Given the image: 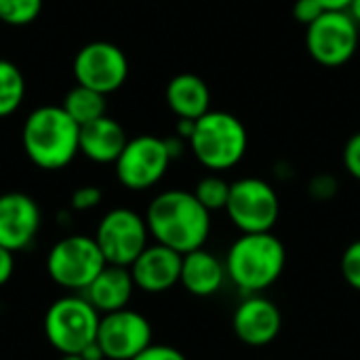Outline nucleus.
I'll use <instances>...</instances> for the list:
<instances>
[{"label": "nucleus", "instance_id": "f257e3e1", "mask_svg": "<svg viewBox=\"0 0 360 360\" xmlns=\"http://www.w3.org/2000/svg\"><path fill=\"white\" fill-rule=\"evenodd\" d=\"M150 236L181 255L202 249L211 234V213L194 192L167 190L152 198L146 211Z\"/></svg>", "mask_w": 360, "mask_h": 360}, {"label": "nucleus", "instance_id": "f03ea898", "mask_svg": "<svg viewBox=\"0 0 360 360\" xmlns=\"http://www.w3.org/2000/svg\"><path fill=\"white\" fill-rule=\"evenodd\" d=\"M21 146L38 169L59 171L80 152V127L61 105H40L23 122Z\"/></svg>", "mask_w": 360, "mask_h": 360}, {"label": "nucleus", "instance_id": "7ed1b4c3", "mask_svg": "<svg viewBox=\"0 0 360 360\" xmlns=\"http://www.w3.org/2000/svg\"><path fill=\"white\" fill-rule=\"evenodd\" d=\"M287 264V251L272 232L240 234L228 255L226 274L245 293H259L272 287Z\"/></svg>", "mask_w": 360, "mask_h": 360}, {"label": "nucleus", "instance_id": "20e7f679", "mask_svg": "<svg viewBox=\"0 0 360 360\" xmlns=\"http://www.w3.org/2000/svg\"><path fill=\"white\" fill-rule=\"evenodd\" d=\"M188 143L202 167L219 173L236 167L245 158L249 135L234 114L211 110L196 120Z\"/></svg>", "mask_w": 360, "mask_h": 360}, {"label": "nucleus", "instance_id": "39448f33", "mask_svg": "<svg viewBox=\"0 0 360 360\" xmlns=\"http://www.w3.org/2000/svg\"><path fill=\"white\" fill-rule=\"evenodd\" d=\"M101 314L84 295H65L51 304L44 314V335L61 354H80L97 342Z\"/></svg>", "mask_w": 360, "mask_h": 360}, {"label": "nucleus", "instance_id": "423d86ee", "mask_svg": "<svg viewBox=\"0 0 360 360\" xmlns=\"http://www.w3.org/2000/svg\"><path fill=\"white\" fill-rule=\"evenodd\" d=\"M105 259L91 236L72 234L53 245L46 255L49 276L68 291H84L105 268Z\"/></svg>", "mask_w": 360, "mask_h": 360}, {"label": "nucleus", "instance_id": "0eeeda50", "mask_svg": "<svg viewBox=\"0 0 360 360\" xmlns=\"http://www.w3.org/2000/svg\"><path fill=\"white\" fill-rule=\"evenodd\" d=\"M148 236L150 230L146 217H141L133 209L118 207L101 217L93 238L105 264L131 268L133 262L148 247Z\"/></svg>", "mask_w": 360, "mask_h": 360}, {"label": "nucleus", "instance_id": "6e6552de", "mask_svg": "<svg viewBox=\"0 0 360 360\" xmlns=\"http://www.w3.org/2000/svg\"><path fill=\"white\" fill-rule=\"evenodd\" d=\"M226 211L243 234L272 232L281 215V200L268 181L259 177H243L230 186Z\"/></svg>", "mask_w": 360, "mask_h": 360}, {"label": "nucleus", "instance_id": "1a4fd4ad", "mask_svg": "<svg viewBox=\"0 0 360 360\" xmlns=\"http://www.w3.org/2000/svg\"><path fill=\"white\" fill-rule=\"evenodd\" d=\"M360 42L359 23L348 11H327L321 19L308 25L306 49L310 57L325 68L348 63Z\"/></svg>", "mask_w": 360, "mask_h": 360}, {"label": "nucleus", "instance_id": "9d476101", "mask_svg": "<svg viewBox=\"0 0 360 360\" xmlns=\"http://www.w3.org/2000/svg\"><path fill=\"white\" fill-rule=\"evenodd\" d=\"M76 84L93 89L101 95L118 91L129 78V59L120 46L105 40L84 44L72 63Z\"/></svg>", "mask_w": 360, "mask_h": 360}, {"label": "nucleus", "instance_id": "9b49d317", "mask_svg": "<svg viewBox=\"0 0 360 360\" xmlns=\"http://www.w3.org/2000/svg\"><path fill=\"white\" fill-rule=\"evenodd\" d=\"M171 165V156L162 137L139 135L127 141L122 154L114 162L116 177L127 190H150L156 186Z\"/></svg>", "mask_w": 360, "mask_h": 360}, {"label": "nucleus", "instance_id": "f8f14e48", "mask_svg": "<svg viewBox=\"0 0 360 360\" xmlns=\"http://www.w3.org/2000/svg\"><path fill=\"white\" fill-rule=\"evenodd\" d=\"M97 344L108 360H133L152 346V325L129 308L101 314Z\"/></svg>", "mask_w": 360, "mask_h": 360}, {"label": "nucleus", "instance_id": "ddd939ff", "mask_svg": "<svg viewBox=\"0 0 360 360\" xmlns=\"http://www.w3.org/2000/svg\"><path fill=\"white\" fill-rule=\"evenodd\" d=\"M38 202L25 192L0 194V247L17 253L27 249L40 230Z\"/></svg>", "mask_w": 360, "mask_h": 360}, {"label": "nucleus", "instance_id": "4468645a", "mask_svg": "<svg viewBox=\"0 0 360 360\" xmlns=\"http://www.w3.org/2000/svg\"><path fill=\"white\" fill-rule=\"evenodd\" d=\"M232 329L243 344L251 348H264L278 338L283 329V316L274 302L262 295H251L236 308Z\"/></svg>", "mask_w": 360, "mask_h": 360}, {"label": "nucleus", "instance_id": "2eb2a0df", "mask_svg": "<svg viewBox=\"0 0 360 360\" xmlns=\"http://www.w3.org/2000/svg\"><path fill=\"white\" fill-rule=\"evenodd\" d=\"M181 259L184 255L165 247V245H148L143 253L133 262L131 276L137 289L146 293H162L179 283L181 276Z\"/></svg>", "mask_w": 360, "mask_h": 360}, {"label": "nucleus", "instance_id": "dca6fc26", "mask_svg": "<svg viewBox=\"0 0 360 360\" xmlns=\"http://www.w3.org/2000/svg\"><path fill=\"white\" fill-rule=\"evenodd\" d=\"M135 289L137 287L133 283L129 268L108 264L95 276V281L82 291V295L99 314H110V312L129 308V302Z\"/></svg>", "mask_w": 360, "mask_h": 360}, {"label": "nucleus", "instance_id": "f3484780", "mask_svg": "<svg viewBox=\"0 0 360 360\" xmlns=\"http://www.w3.org/2000/svg\"><path fill=\"white\" fill-rule=\"evenodd\" d=\"M127 141L122 124L108 114L80 127V152L97 165H114Z\"/></svg>", "mask_w": 360, "mask_h": 360}, {"label": "nucleus", "instance_id": "a211bd4d", "mask_svg": "<svg viewBox=\"0 0 360 360\" xmlns=\"http://www.w3.org/2000/svg\"><path fill=\"white\" fill-rule=\"evenodd\" d=\"M226 264L217 259L213 253L202 249H196L192 253H186L181 259V276L179 283L184 289L196 297H211L215 295L224 281H226Z\"/></svg>", "mask_w": 360, "mask_h": 360}, {"label": "nucleus", "instance_id": "6ab92c4d", "mask_svg": "<svg viewBox=\"0 0 360 360\" xmlns=\"http://www.w3.org/2000/svg\"><path fill=\"white\" fill-rule=\"evenodd\" d=\"M167 105L177 118L198 120L207 112H211V91L207 82L196 74H177L169 80L167 91Z\"/></svg>", "mask_w": 360, "mask_h": 360}, {"label": "nucleus", "instance_id": "aec40b11", "mask_svg": "<svg viewBox=\"0 0 360 360\" xmlns=\"http://www.w3.org/2000/svg\"><path fill=\"white\" fill-rule=\"evenodd\" d=\"M61 108L70 114V118L78 124V127H84L101 116H105V95L93 91V89H86V86H80L76 84L74 89H70L61 101Z\"/></svg>", "mask_w": 360, "mask_h": 360}, {"label": "nucleus", "instance_id": "412c9836", "mask_svg": "<svg viewBox=\"0 0 360 360\" xmlns=\"http://www.w3.org/2000/svg\"><path fill=\"white\" fill-rule=\"evenodd\" d=\"M25 97V78L21 70L8 61L0 59V118L15 114Z\"/></svg>", "mask_w": 360, "mask_h": 360}, {"label": "nucleus", "instance_id": "4be33fe9", "mask_svg": "<svg viewBox=\"0 0 360 360\" xmlns=\"http://www.w3.org/2000/svg\"><path fill=\"white\" fill-rule=\"evenodd\" d=\"M230 186L224 177L219 175H207L202 177L196 188H194V196L198 198V202L209 211H224L228 207V198H230Z\"/></svg>", "mask_w": 360, "mask_h": 360}, {"label": "nucleus", "instance_id": "5701e85b", "mask_svg": "<svg viewBox=\"0 0 360 360\" xmlns=\"http://www.w3.org/2000/svg\"><path fill=\"white\" fill-rule=\"evenodd\" d=\"M42 0H0V21L6 25H27L38 19Z\"/></svg>", "mask_w": 360, "mask_h": 360}, {"label": "nucleus", "instance_id": "b1692460", "mask_svg": "<svg viewBox=\"0 0 360 360\" xmlns=\"http://www.w3.org/2000/svg\"><path fill=\"white\" fill-rule=\"evenodd\" d=\"M342 274L352 289L360 291V240H354L346 247L342 255Z\"/></svg>", "mask_w": 360, "mask_h": 360}, {"label": "nucleus", "instance_id": "393cba45", "mask_svg": "<svg viewBox=\"0 0 360 360\" xmlns=\"http://www.w3.org/2000/svg\"><path fill=\"white\" fill-rule=\"evenodd\" d=\"M101 188L97 186H80L72 192V198H70V205L74 211H91L95 207L101 205Z\"/></svg>", "mask_w": 360, "mask_h": 360}, {"label": "nucleus", "instance_id": "a878e982", "mask_svg": "<svg viewBox=\"0 0 360 360\" xmlns=\"http://www.w3.org/2000/svg\"><path fill=\"white\" fill-rule=\"evenodd\" d=\"M325 13L327 11L319 0H295V4H293V17L300 23H304L306 27L312 25L316 19H321Z\"/></svg>", "mask_w": 360, "mask_h": 360}, {"label": "nucleus", "instance_id": "bb28decb", "mask_svg": "<svg viewBox=\"0 0 360 360\" xmlns=\"http://www.w3.org/2000/svg\"><path fill=\"white\" fill-rule=\"evenodd\" d=\"M308 192L312 198L316 200H329L338 194V179L329 173H321L316 177H312L310 186H308Z\"/></svg>", "mask_w": 360, "mask_h": 360}, {"label": "nucleus", "instance_id": "cd10ccee", "mask_svg": "<svg viewBox=\"0 0 360 360\" xmlns=\"http://www.w3.org/2000/svg\"><path fill=\"white\" fill-rule=\"evenodd\" d=\"M344 167L360 181V133H354L344 146Z\"/></svg>", "mask_w": 360, "mask_h": 360}, {"label": "nucleus", "instance_id": "c85d7f7f", "mask_svg": "<svg viewBox=\"0 0 360 360\" xmlns=\"http://www.w3.org/2000/svg\"><path fill=\"white\" fill-rule=\"evenodd\" d=\"M133 360H188L184 356V352H179L173 346L167 344H152L148 346L141 354H137Z\"/></svg>", "mask_w": 360, "mask_h": 360}, {"label": "nucleus", "instance_id": "c756f323", "mask_svg": "<svg viewBox=\"0 0 360 360\" xmlns=\"http://www.w3.org/2000/svg\"><path fill=\"white\" fill-rule=\"evenodd\" d=\"M15 272V257L13 251L0 247V287H4Z\"/></svg>", "mask_w": 360, "mask_h": 360}, {"label": "nucleus", "instance_id": "7c9ffc66", "mask_svg": "<svg viewBox=\"0 0 360 360\" xmlns=\"http://www.w3.org/2000/svg\"><path fill=\"white\" fill-rule=\"evenodd\" d=\"M319 2L325 6V11H348L352 4V0H319Z\"/></svg>", "mask_w": 360, "mask_h": 360}, {"label": "nucleus", "instance_id": "2f4dec72", "mask_svg": "<svg viewBox=\"0 0 360 360\" xmlns=\"http://www.w3.org/2000/svg\"><path fill=\"white\" fill-rule=\"evenodd\" d=\"M348 13L354 17V21H356V23L360 25V0H352V4H350Z\"/></svg>", "mask_w": 360, "mask_h": 360}, {"label": "nucleus", "instance_id": "473e14b6", "mask_svg": "<svg viewBox=\"0 0 360 360\" xmlns=\"http://www.w3.org/2000/svg\"><path fill=\"white\" fill-rule=\"evenodd\" d=\"M61 360H84L80 354H61Z\"/></svg>", "mask_w": 360, "mask_h": 360}]
</instances>
